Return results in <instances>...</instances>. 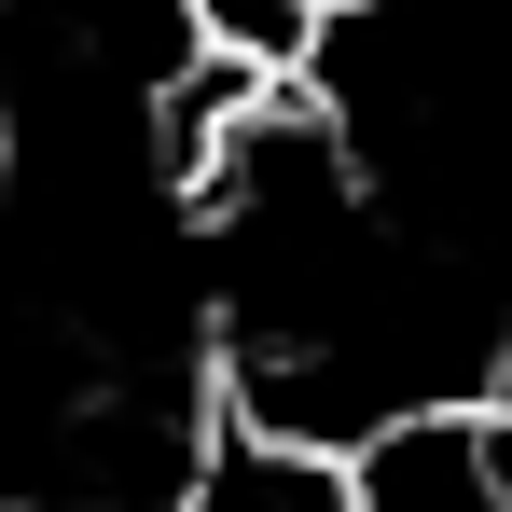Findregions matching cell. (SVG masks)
Returning a JSON list of instances; mask_svg holds the SVG:
<instances>
[{
    "label": "cell",
    "mask_w": 512,
    "mask_h": 512,
    "mask_svg": "<svg viewBox=\"0 0 512 512\" xmlns=\"http://www.w3.org/2000/svg\"><path fill=\"white\" fill-rule=\"evenodd\" d=\"M471 416L512 429V305H499V333H485V402H471Z\"/></svg>",
    "instance_id": "obj_1"
},
{
    "label": "cell",
    "mask_w": 512,
    "mask_h": 512,
    "mask_svg": "<svg viewBox=\"0 0 512 512\" xmlns=\"http://www.w3.org/2000/svg\"><path fill=\"white\" fill-rule=\"evenodd\" d=\"M0 263H14V153H0Z\"/></svg>",
    "instance_id": "obj_2"
}]
</instances>
